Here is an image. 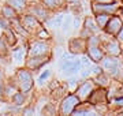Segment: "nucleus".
<instances>
[{
	"instance_id": "1",
	"label": "nucleus",
	"mask_w": 123,
	"mask_h": 116,
	"mask_svg": "<svg viewBox=\"0 0 123 116\" xmlns=\"http://www.w3.org/2000/svg\"><path fill=\"white\" fill-rule=\"evenodd\" d=\"M18 79L21 82V90L22 93H26L31 89L33 86V79H31V75L30 72L27 70H19L18 71Z\"/></svg>"
},
{
	"instance_id": "2",
	"label": "nucleus",
	"mask_w": 123,
	"mask_h": 116,
	"mask_svg": "<svg viewBox=\"0 0 123 116\" xmlns=\"http://www.w3.org/2000/svg\"><path fill=\"white\" fill-rule=\"evenodd\" d=\"M78 103L79 100L77 96H67L60 105V113L62 115H67V113L73 112L75 107H78Z\"/></svg>"
},
{
	"instance_id": "3",
	"label": "nucleus",
	"mask_w": 123,
	"mask_h": 116,
	"mask_svg": "<svg viewBox=\"0 0 123 116\" xmlns=\"http://www.w3.org/2000/svg\"><path fill=\"white\" fill-rule=\"evenodd\" d=\"M29 52H30L31 56L45 55L47 52H48V46H47V44H44V42H34V44H31Z\"/></svg>"
},
{
	"instance_id": "4",
	"label": "nucleus",
	"mask_w": 123,
	"mask_h": 116,
	"mask_svg": "<svg viewBox=\"0 0 123 116\" xmlns=\"http://www.w3.org/2000/svg\"><path fill=\"white\" fill-rule=\"evenodd\" d=\"M48 59L45 58L44 55H40V56H31L30 60L27 62V67L29 68H38L43 63H47Z\"/></svg>"
},
{
	"instance_id": "5",
	"label": "nucleus",
	"mask_w": 123,
	"mask_h": 116,
	"mask_svg": "<svg viewBox=\"0 0 123 116\" xmlns=\"http://www.w3.org/2000/svg\"><path fill=\"white\" fill-rule=\"evenodd\" d=\"M120 27H122V22L118 18H111L107 23V31L110 33H118L120 31Z\"/></svg>"
},
{
	"instance_id": "6",
	"label": "nucleus",
	"mask_w": 123,
	"mask_h": 116,
	"mask_svg": "<svg viewBox=\"0 0 123 116\" xmlns=\"http://www.w3.org/2000/svg\"><path fill=\"white\" fill-rule=\"evenodd\" d=\"M22 23H23V26L26 27V29H29V30L34 29V27L38 25L37 19H36L34 17H31V15H26V17L22 19Z\"/></svg>"
},
{
	"instance_id": "7",
	"label": "nucleus",
	"mask_w": 123,
	"mask_h": 116,
	"mask_svg": "<svg viewBox=\"0 0 123 116\" xmlns=\"http://www.w3.org/2000/svg\"><path fill=\"white\" fill-rule=\"evenodd\" d=\"M84 44L81 40H73L70 42V49L73 53H79V52H82L84 49H81V45Z\"/></svg>"
},
{
	"instance_id": "8",
	"label": "nucleus",
	"mask_w": 123,
	"mask_h": 116,
	"mask_svg": "<svg viewBox=\"0 0 123 116\" xmlns=\"http://www.w3.org/2000/svg\"><path fill=\"white\" fill-rule=\"evenodd\" d=\"M92 90V83L90 82H85L84 85L81 86L78 89V92H77V94H78V97H86V92H90Z\"/></svg>"
},
{
	"instance_id": "9",
	"label": "nucleus",
	"mask_w": 123,
	"mask_h": 116,
	"mask_svg": "<svg viewBox=\"0 0 123 116\" xmlns=\"http://www.w3.org/2000/svg\"><path fill=\"white\" fill-rule=\"evenodd\" d=\"M8 4L14 10H23L26 6V0H8Z\"/></svg>"
},
{
	"instance_id": "10",
	"label": "nucleus",
	"mask_w": 123,
	"mask_h": 116,
	"mask_svg": "<svg viewBox=\"0 0 123 116\" xmlns=\"http://www.w3.org/2000/svg\"><path fill=\"white\" fill-rule=\"evenodd\" d=\"M89 53H90V56H92V59L94 60V62H98L101 59V52L98 51V48H96V46H90L89 48Z\"/></svg>"
},
{
	"instance_id": "11",
	"label": "nucleus",
	"mask_w": 123,
	"mask_h": 116,
	"mask_svg": "<svg viewBox=\"0 0 123 116\" xmlns=\"http://www.w3.org/2000/svg\"><path fill=\"white\" fill-rule=\"evenodd\" d=\"M3 15L7 19H12V18H15V11H14V8L11 6H6L3 8Z\"/></svg>"
},
{
	"instance_id": "12",
	"label": "nucleus",
	"mask_w": 123,
	"mask_h": 116,
	"mask_svg": "<svg viewBox=\"0 0 123 116\" xmlns=\"http://www.w3.org/2000/svg\"><path fill=\"white\" fill-rule=\"evenodd\" d=\"M108 19H110L108 14H100V15H97V23H98L100 26H104Z\"/></svg>"
},
{
	"instance_id": "13",
	"label": "nucleus",
	"mask_w": 123,
	"mask_h": 116,
	"mask_svg": "<svg viewBox=\"0 0 123 116\" xmlns=\"http://www.w3.org/2000/svg\"><path fill=\"white\" fill-rule=\"evenodd\" d=\"M34 15H37V17L41 18V19H45L47 18V11H45L44 8H36L34 10Z\"/></svg>"
},
{
	"instance_id": "14",
	"label": "nucleus",
	"mask_w": 123,
	"mask_h": 116,
	"mask_svg": "<svg viewBox=\"0 0 123 116\" xmlns=\"http://www.w3.org/2000/svg\"><path fill=\"white\" fill-rule=\"evenodd\" d=\"M14 103L17 104V105H21V104L23 103L22 93H15V94H14Z\"/></svg>"
},
{
	"instance_id": "15",
	"label": "nucleus",
	"mask_w": 123,
	"mask_h": 116,
	"mask_svg": "<svg viewBox=\"0 0 123 116\" xmlns=\"http://www.w3.org/2000/svg\"><path fill=\"white\" fill-rule=\"evenodd\" d=\"M43 1H44V4L47 7H49V8H55L57 6V0H43Z\"/></svg>"
},
{
	"instance_id": "16",
	"label": "nucleus",
	"mask_w": 123,
	"mask_h": 116,
	"mask_svg": "<svg viewBox=\"0 0 123 116\" xmlns=\"http://www.w3.org/2000/svg\"><path fill=\"white\" fill-rule=\"evenodd\" d=\"M14 58H15V60H17V62L22 60V58H23V51H22V49H18V51H15V52H14Z\"/></svg>"
},
{
	"instance_id": "17",
	"label": "nucleus",
	"mask_w": 123,
	"mask_h": 116,
	"mask_svg": "<svg viewBox=\"0 0 123 116\" xmlns=\"http://www.w3.org/2000/svg\"><path fill=\"white\" fill-rule=\"evenodd\" d=\"M49 75H51V72H49V71H45V72H43V74L40 75V78H38V82H41V83H43V82H44V81L47 79V78H48Z\"/></svg>"
},
{
	"instance_id": "18",
	"label": "nucleus",
	"mask_w": 123,
	"mask_h": 116,
	"mask_svg": "<svg viewBox=\"0 0 123 116\" xmlns=\"http://www.w3.org/2000/svg\"><path fill=\"white\" fill-rule=\"evenodd\" d=\"M62 21H63V15H59V17L53 21V26H59V25L62 23Z\"/></svg>"
},
{
	"instance_id": "19",
	"label": "nucleus",
	"mask_w": 123,
	"mask_h": 116,
	"mask_svg": "<svg viewBox=\"0 0 123 116\" xmlns=\"http://www.w3.org/2000/svg\"><path fill=\"white\" fill-rule=\"evenodd\" d=\"M70 22H71V19L70 18H67V21L64 22V25H63V30L66 31V30H68V26H70Z\"/></svg>"
},
{
	"instance_id": "20",
	"label": "nucleus",
	"mask_w": 123,
	"mask_h": 116,
	"mask_svg": "<svg viewBox=\"0 0 123 116\" xmlns=\"http://www.w3.org/2000/svg\"><path fill=\"white\" fill-rule=\"evenodd\" d=\"M23 113H25V115H29V113H34V109H33V108H29V109H26V111H23Z\"/></svg>"
},
{
	"instance_id": "21",
	"label": "nucleus",
	"mask_w": 123,
	"mask_h": 116,
	"mask_svg": "<svg viewBox=\"0 0 123 116\" xmlns=\"http://www.w3.org/2000/svg\"><path fill=\"white\" fill-rule=\"evenodd\" d=\"M82 63H84L85 66H89V64H90V62H89L88 58H84V59H82Z\"/></svg>"
},
{
	"instance_id": "22",
	"label": "nucleus",
	"mask_w": 123,
	"mask_h": 116,
	"mask_svg": "<svg viewBox=\"0 0 123 116\" xmlns=\"http://www.w3.org/2000/svg\"><path fill=\"white\" fill-rule=\"evenodd\" d=\"M119 41H123V29H120V31H119V36H118Z\"/></svg>"
},
{
	"instance_id": "23",
	"label": "nucleus",
	"mask_w": 123,
	"mask_h": 116,
	"mask_svg": "<svg viewBox=\"0 0 123 116\" xmlns=\"http://www.w3.org/2000/svg\"><path fill=\"white\" fill-rule=\"evenodd\" d=\"M38 36H40V37H48V33H47V31H41Z\"/></svg>"
},
{
	"instance_id": "24",
	"label": "nucleus",
	"mask_w": 123,
	"mask_h": 116,
	"mask_svg": "<svg viewBox=\"0 0 123 116\" xmlns=\"http://www.w3.org/2000/svg\"><path fill=\"white\" fill-rule=\"evenodd\" d=\"M3 94V87H1V85H0V96Z\"/></svg>"
},
{
	"instance_id": "25",
	"label": "nucleus",
	"mask_w": 123,
	"mask_h": 116,
	"mask_svg": "<svg viewBox=\"0 0 123 116\" xmlns=\"http://www.w3.org/2000/svg\"><path fill=\"white\" fill-rule=\"evenodd\" d=\"M98 1H103V3L105 1V3H108V1H111V0H98Z\"/></svg>"
},
{
	"instance_id": "26",
	"label": "nucleus",
	"mask_w": 123,
	"mask_h": 116,
	"mask_svg": "<svg viewBox=\"0 0 123 116\" xmlns=\"http://www.w3.org/2000/svg\"><path fill=\"white\" fill-rule=\"evenodd\" d=\"M1 76H3V74H1V71H0V79H1Z\"/></svg>"
},
{
	"instance_id": "27",
	"label": "nucleus",
	"mask_w": 123,
	"mask_h": 116,
	"mask_svg": "<svg viewBox=\"0 0 123 116\" xmlns=\"http://www.w3.org/2000/svg\"><path fill=\"white\" fill-rule=\"evenodd\" d=\"M70 1H77V0H70Z\"/></svg>"
}]
</instances>
